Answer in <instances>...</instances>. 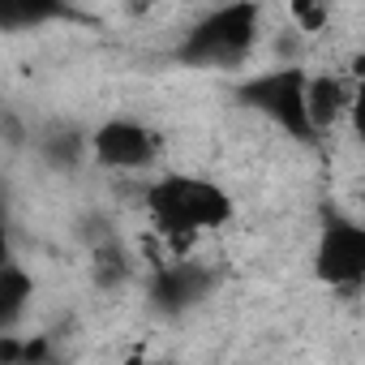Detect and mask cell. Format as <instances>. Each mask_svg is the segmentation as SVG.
I'll return each instance as SVG.
<instances>
[{
    "label": "cell",
    "instance_id": "6da1fadb",
    "mask_svg": "<svg viewBox=\"0 0 365 365\" xmlns=\"http://www.w3.org/2000/svg\"><path fill=\"white\" fill-rule=\"evenodd\" d=\"M142 211L150 220V228L185 258V250L202 237V232H215L232 220L237 202L224 185L207 176H194V172H163V176H150L146 190H142Z\"/></svg>",
    "mask_w": 365,
    "mask_h": 365
},
{
    "label": "cell",
    "instance_id": "7a4b0ae2",
    "mask_svg": "<svg viewBox=\"0 0 365 365\" xmlns=\"http://www.w3.org/2000/svg\"><path fill=\"white\" fill-rule=\"evenodd\" d=\"M262 39V9L254 0H232L198 14L172 43V61L185 69H241Z\"/></svg>",
    "mask_w": 365,
    "mask_h": 365
},
{
    "label": "cell",
    "instance_id": "3957f363",
    "mask_svg": "<svg viewBox=\"0 0 365 365\" xmlns=\"http://www.w3.org/2000/svg\"><path fill=\"white\" fill-rule=\"evenodd\" d=\"M305 82L309 73L301 65H275V69H258L241 82H232V99L258 116H267L275 129H284L297 142H318L305 116Z\"/></svg>",
    "mask_w": 365,
    "mask_h": 365
},
{
    "label": "cell",
    "instance_id": "277c9868",
    "mask_svg": "<svg viewBox=\"0 0 365 365\" xmlns=\"http://www.w3.org/2000/svg\"><path fill=\"white\" fill-rule=\"evenodd\" d=\"M314 275L335 292H356L365 279V228L352 215L322 211L314 241Z\"/></svg>",
    "mask_w": 365,
    "mask_h": 365
},
{
    "label": "cell",
    "instance_id": "5b68a950",
    "mask_svg": "<svg viewBox=\"0 0 365 365\" xmlns=\"http://www.w3.org/2000/svg\"><path fill=\"white\" fill-rule=\"evenodd\" d=\"M86 155L112 172H146L163 155V133L138 116H112L86 133Z\"/></svg>",
    "mask_w": 365,
    "mask_h": 365
},
{
    "label": "cell",
    "instance_id": "8992f818",
    "mask_svg": "<svg viewBox=\"0 0 365 365\" xmlns=\"http://www.w3.org/2000/svg\"><path fill=\"white\" fill-rule=\"evenodd\" d=\"M215 288H220V271L207 262H194V258L159 262L146 275V297H150L155 314H163V318H180V314L207 305Z\"/></svg>",
    "mask_w": 365,
    "mask_h": 365
},
{
    "label": "cell",
    "instance_id": "52a82bcc",
    "mask_svg": "<svg viewBox=\"0 0 365 365\" xmlns=\"http://www.w3.org/2000/svg\"><path fill=\"white\" fill-rule=\"evenodd\" d=\"M352 103H356V91H352L348 78H339V73H309V82H305V116H309L314 138L335 129L352 112Z\"/></svg>",
    "mask_w": 365,
    "mask_h": 365
},
{
    "label": "cell",
    "instance_id": "ba28073f",
    "mask_svg": "<svg viewBox=\"0 0 365 365\" xmlns=\"http://www.w3.org/2000/svg\"><path fill=\"white\" fill-rule=\"evenodd\" d=\"M73 18L69 5L61 0H0V31L5 35H22V31H39L52 22Z\"/></svg>",
    "mask_w": 365,
    "mask_h": 365
},
{
    "label": "cell",
    "instance_id": "9c48e42d",
    "mask_svg": "<svg viewBox=\"0 0 365 365\" xmlns=\"http://www.w3.org/2000/svg\"><path fill=\"white\" fill-rule=\"evenodd\" d=\"M31 297H35V275H31L18 258L0 267V335H9V331L22 322Z\"/></svg>",
    "mask_w": 365,
    "mask_h": 365
},
{
    "label": "cell",
    "instance_id": "30bf717a",
    "mask_svg": "<svg viewBox=\"0 0 365 365\" xmlns=\"http://www.w3.org/2000/svg\"><path fill=\"white\" fill-rule=\"evenodd\" d=\"M129 275H133V258L125 254V245L116 237H103L91 245V279L99 288H120V284H129Z\"/></svg>",
    "mask_w": 365,
    "mask_h": 365
},
{
    "label": "cell",
    "instance_id": "8fae6325",
    "mask_svg": "<svg viewBox=\"0 0 365 365\" xmlns=\"http://www.w3.org/2000/svg\"><path fill=\"white\" fill-rule=\"evenodd\" d=\"M82 155H86V133H78V129H61V133L52 129L43 138V159L56 168H73Z\"/></svg>",
    "mask_w": 365,
    "mask_h": 365
},
{
    "label": "cell",
    "instance_id": "7c38bea8",
    "mask_svg": "<svg viewBox=\"0 0 365 365\" xmlns=\"http://www.w3.org/2000/svg\"><path fill=\"white\" fill-rule=\"evenodd\" d=\"M292 18H297V22H305V26L314 31V26H322V18H327V9H305V5H297V9H292Z\"/></svg>",
    "mask_w": 365,
    "mask_h": 365
},
{
    "label": "cell",
    "instance_id": "4fadbf2b",
    "mask_svg": "<svg viewBox=\"0 0 365 365\" xmlns=\"http://www.w3.org/2000/svg\"><path fill=\"white\" fill-rule=\"evenodd\" d=\"M52 365H61V361H52Z\"/></svg>",
    "mask_w": 365,
    "mask_h": 365
}]
</instances>
